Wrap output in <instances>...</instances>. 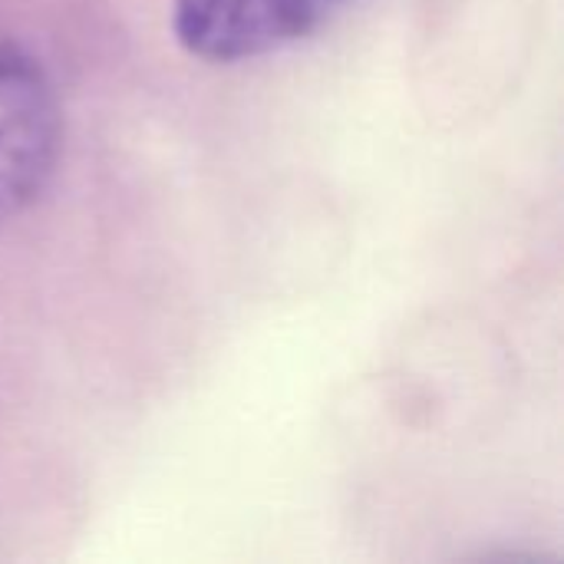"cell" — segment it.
Segmentation results:
<instances>
[{
  "mask_svg": "<svg viewBox=\"0 0 564 564\" xmlns=\"http://www.w3.org/2000/svg\"><path fill=\"white\" fill-rule=\"evenodd\" d=\"M357 0H172V33L208 63H241L314 36Z\"/></svg>",
  "mask_w": 564,
  "mask_h": 564,
  "instance_id": "obj_2",
  "label": "cell"
},
{
  "mask_svg": "<svg viewBox=\"0 0 564 564\" xmlns=\"http://www.w3.org/2000/svg\"><path fill=\"white\" fill-rule=\"evenodd\" d=\"M63 149V109L43 63L0 33V221L30 208Z\"/></svg>",
  "mask_w": 564,
  "mask_h": 564,
  "instance_id": "obj_1",
  "label": "cell"
}]
</instances>
